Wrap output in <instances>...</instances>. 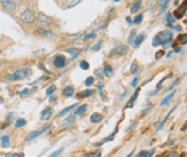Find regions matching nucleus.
<instances>
[{
    "mask_svg": "<svg viewBox=\"0 0 187 157\" xmlns=\"http://www.w3.org/2000/svg\"><path fill=\"white\" fill-rule=\"evenodd\" d=\"M52 115H53V109H52L51 107H48L46 109H44L42 111V114H40V119L42 120H48V119L52 117Z\"/></svg>",
    "mask_w": 187,
    "mask_h": 157,
    "instance_id": "1a4fd4ad",
    "label": "nucleus"
},
{
    "mask_svg": "<svg viewBox=\"0 0 187 157\" xmlns=\"http://www.w3.org/2000/svg\"><path fill=\"white\" fill-rule=\"evenodd\" d=\"M35 91H36V87H33L32 90H28V88H25V90H23L22 92H20V95L27 96V95H29V94H31L32 92H35Z\"/></svg>",
    "mask_w": 187,
    "mask_h": 157,
    "instance_id": "393cba45",
    "label": "nucleus"
},
{
    "mask_svg": "<svg viewBox=\"0 0 187 157\" xmlns=\"http://www.w3.org/2000/svg\"><path fill=\"white\" fill-rule=\"evenodd\" d=\"M0 5L9 12H14L16 9V4L13 0H0Z\"/></svg>",
    "mask_w": 187,
    "mask_h": 157,
    "instance_id": "0eeeda50",
    "label": "nucleus"
},
{
    "mask_svg": "<svg viewBox=\"0 0 187 157\" xmlns=\"http://www.w3.org/2000/svg\"><path fill=\"white\" fill-rule=\"evenodd\" d=\"M141 7V0H137L136 2L131 6V13H137L138 10L140 9Z\"/></svg>",
    "mask_w": 187,
    "mask_h": 157,
    "instance_id": "aec40b11",
    "label": "nucleus"
},
{
    "mask_svg": "<svg viewBox=\"0 0 187 157\" xmlns=\"http://www.w3.org/2000/svg\"><path fill=\"white\" fill-rule=\"evenodd\" d=\"M100 45H101V44H100V43L97 44V45H95V46H94V47H93L94 51H98V49H100Z\"/></svg>",
    "mask_w": 187,
    "mask_h": 157,
    "instance_id": "de8ad7c7",
    "label": "nucleus"
},
{
    "mask_svg": "<svg viewBox=\"0 0 187 157\" xmlns=\"http://www.w3.org/2000/svg\"><path fill=\"white\" fill-rule=\"evenodd\" d=\"M136 30H132L131 34H130V37H129V43H132L133 41V39L136 38Z\"/></svg>",
    "mask_w": 187,
    "mask_h": 157,
    "instance_id": "e433bc0d",
    "label": "nucleus"
},
{
    "mask_svg": "<svg viewBox=\"0 0 187 157\" xmlns=\"http://www.w3.org/2000/svg\"><path fill=\"white\" fill-rule=\"evenodd\" d=\"M154 152H155V149L153 148V149H150V150H148V152H144V156L142 157H152L153 155H154Z\"/></svg>",
    "mask_w": 187,
    "mask_h": 157,
    "instance_id": "72a5a7b5",
    "label": "nucleus"
},
{
    "mask_svg": "<svg viewBox=\"0 0 187 157\" xmlns=\"http://www.w3.org/2000/svg\"><path fill=\"white\" fill-rule=\"evenodd\" d=\"M138 70H139V68H138V64L137 63H132V66H131V69H130V71H131V73H137L138 72Z\"/></svg>",
    "mask_w": 187,
    "mask_h": 157,
    "instance_id": "7c9ffc66",
    "label": "nucleus"
},
{
    "mask_svg": "<svg viewBox=\"0 0 187 157\" xmlns=\"http://www.w3.org/2000/svg\"><path fill=\"white\" fill-rule=\"evenodd\" d=\"M0 68H1V63H0Z\"/></svg>",
    "mask_w": 187,
    "mask_h": 157,
    "instance_id": "bf43d9fd",
    "label": "nucleus"
},
{
    "mask_svg": "<svg viewBox=\"0 0 187 157\" xmlns=\"http://www.w3.org/2000/svg\"><path fill=\"white\" fill-rule=\"evenodd\" d=\"M186 100H187V96H186Z\"/></svg>",
    "mask_w": 187,
    "mask_h": 157,
    "instance_id": "052dcab7",
    "label": "nucleus"
},
{
    "mask_svg": "<svg viewBox=\"0 0 187 157\" xmlns=\"http://www.w3.org/2000/svg\"><path fill=\"white\" fill-rule=\"evenodd\" d=\"M20 19H21V21H22V22L29 24V23H32L33 21L36 20V16H35V14H33L32 10L27 9V10H24L23 13L21 14Z\"/></svg>",
    "mask_w": 187,
    "mask_h": 157,
    "instance_id": "7ed1b4c3",
    "label": "nucleus"
},
{
    "mask_svg": "<svg viewBox=\"0 0 187 157\" xmlns=\"http://www.w3.org/2000/svg\"><path fill=\"white\" fill-rule=\"evenodd\" d=\"M76 107H77V105H70V107H68V108H66L64 110H62L61 112H59V114H57V117H63L64 115L69 114L72 109H75Z\"/></svg>",
    "mask_w": 187,
    "mask_h": 157,
    "instance_id": "dca6fc26",
    "label": "nucleus"
},
{
    "mask_svg": "<svg viewBox=\"0 0 187 157\" xmlns=\"http://www.w3.org/2000/svg\"><path fill=\"white\" fill-rule=\"evenodd\" d=\"M85 157H101V152H91L89 154H86Z\"/></svg>",
    "mask_w": 187,
    "mask_h": 157,
    "instance_id": "cd10ccee",
    "label": "nucleus"
},
{
    "mask_svg": "<svg viewBox=\"0 0 187 157\" xmlns=\"http://www.w3.org/2000/svg\"><path fill=\"white\" fill-rule=\"evenodd\" d=\"M127 52V46H123V45H119V46H116L115 48H112L110 51V55L112 56H123L125 55Z\"/></svg>",
    "mask_w": 187,
    "mask_h": 157,
    "instance_id": "39448f33",
    "label": "nucleus"
},
{
    "mask_svg": "<svg viewBox=\"0 0 187 157\" xmlns=\"http://www.w3.org/2000/svg\"><path fill=\"white\" fill-rule=\"evenodd\" d=\"M144 40H145V36H144V34H139V36H137L136 38H134V41H133V47L134 48L139 47Z\"/></svg>",
    "mask_w": 187,
    "mask_h": 157,
    "instance_id": "9b49d317",
    "label": "nucleus"
},
{
    "mask_svg": "<svg viewBox=\"0 0 187 157\" xmlns=\"http://www.w3.org/2000/svg\"><path fill=\"white\" fill-rule=\"evenodd\" d=\"M179 1H180V0H174V6L179 5Z\"/></svg>",
    "mask_w": 187,
    "mask_h": 157,
    "instance_id": "603ef678",
    "label": "nucleus"
},
{
    "mask_svg": "<svg viewBox=\"0 0 187 157\" xmlns=\"http://www.w3.org/2000/svg\"><path fill=\"white\" fill-rule=\"evenodd\" d=\"M74 92H75V90H74L72 86H67L66 88L63 90V92H62V94L64 96H72L74 95Z\"/></svg>",
    "mask_w": 187,
    "mask_h": 157,
    "instance_id": "2eb2a0df",
    "label": "nucleus"
},
{
    "mask_svg": "<svg viewBox=\"0 0 187 157\" xmlns=\"http://www.w3.org/2000/svg\"><path fill=\"white\" fill-rule=\"evenodd\" d=\"M172 54H173V52H170V53L168 54V55H167V57H170L171 55H172Z\"/></svg>",
    "mask_w": 187,
    "mask_h": 157,
    "instance_id": "864d4df0",
    "label": "nucleus"
},
{
    "mask_svg": "<svg viewBox=\"0 0 187 157\" xmlns=\"http://www.w3.org/2000/svg\"><path fill=\"white\" fill-rule=\"evenodd\" d=\"M93 83H94V78H93V77H89V78L85 80V85H86V86H91V85H93Z\"/></svg>",
    "mask_w": 187,
    "mask_h": 157,
    "instance_id": "c9c22d12",
    "label": "nucleus"
},
{
    "mask_svg": "<svg viewBox=\"0 0 187 157\" xmlns=\"http://www.w3.org/2000/svg\"><path fill=\"white\" fill-rule=\"evenodd\" d=\"M176 92H177V91H176V90L172 91V92H171V93H170L169 95L165 96V98H164V99H163V101L161 102V105H168L169 102H170V100H171V99H172L173 96H174V94H176Z\"/></svg>",
    "mask_w": 187,
    "mask_h": 157,
    "instance_id": "ddd939ff",
    "label": "nucleus"
},
{
    "mask_svg": "<svg viewBox=\"0 0 187 157\" xmlns=\"http://www.w3.org/2000/svg\"><path fill=\"white\" fill-rule=\"evenodd\" d=\"M103 72H105V76H106V77H112V73H114V69H112L110 66H106V67H105Z\"/></svg>",
    "mask_w": 187,
    "mask_h": 157,
    "instance_id": "412c9836",
    "label": "nucleus"
},
{
    "mask_svg": "<svg viewBox=\"0 0 187 157\" xmlns=\"http://www.w3.org/2000/svg\"><path fill=\"white\" fill-rule=\"evenodd\" d=\"M170 0H160V5H161V13L164 12V9L167 8V5L169 4Z\"/></svg>",
    "mask_w": 187,
    "mask_h": 157,
    "instance_id": "bb28decb",
    "label": "nucleus"
},
{
    "mask_svg": "<svg viewBox=\"0 0 187 157\" xmlns=\"http://www.w3.org/2000/svg\"><path fill=\"white\" fill-rule=\"evenodd\" d=\"M10 142H9V138L7 135H4L1 137V147L2 148H9Z\"/></svg>",
    "mask_w": 187,
    "mask_h": 157,
    "instance_id": "a211bd4d",
    "label": "nucleus"
},
{
    "mask_svg": "<svg viewBox=\"0 0 187 157\" xmlns=\"http://www.w3.org/2000/svg\"><path fill=\"white\" fill-rule=\"evenodd\" d=\"M139 92H140V88H138V90L136 91V93L133 94V96H132L131 99H130L129 103L127 105V108H132V107H133V103H134V101L137 100V98H138V95H139Z\"/></svg>",
    "mask_w": 187,
    "mask_h": 157,
    "instance_id": "4468645a",
    "label": "nucleus"
},
{
    "mask_svg": "<svg viewBox=\"0 0 187 157\" xmlns=\"http://www.w3.org/2000/svg\"><path fill=\"white\" fill-rule=\"evenodd\" d=\"M79 67L82 68V69H83V70H87V69H89V63H87V62L86 61H82L79 63Z\"/></svg>",
    "mask_w": 187,
    "mask_h": 157,
    "instance_id": "f704fd0d",
    "label": "nucleus"
},
{
    "mask_svg": "<svg viewBox=\"0 0 187 157\" xmlns=\"http://www.w3.org/2000/svg\"><path fill=\"white\" fill-rule=\"evenodd\" d=\"M93 94V91L92 90H85V91H82L80 92L79 96L80 98H89V96H91Z\"/></svg>",
    "mask_w": 187,
    "mask_h": 157,
    "instance_id": "5701e85b",
    "label": "nucleus"
},
{
    "mask_svg": "<svg viewBox=\"0 0 187 157\" xmlns=\"http://www.w3.org/2000/svg\"><path fill=\"white\" fill-rule=\"evenodd\" d=\"M90 119H91V122H92V123H99V122H101V120H102V115L98 114V112H94V114L91 115Z\"/></svg>",
    "mask_w": 187,
    "mask_h": 157,
    "instance_id": "f8f14e48",
    "label": "nucleus"
},
{
    "mask_svg": "<svg viewBox=\"0 0 187 157\" xmlns=\"http://www.w3.org/2000/svg\"><path fill=\"white\" fill-rule=\"evenodd\" d=\"M72 122H74V117H68V118H67V123L69 124V123H72Z\"/></svg>",
    "mask_w": 187,
    "mask_h": 157,
    "instance_id": "49530a36",
    "label": "nucleus"
},
{
    "mask_svg": "<svg viewBox=\"0 0 187 157\" xmlns=\"http://www.w3.org/2000/svg\"><path fill=\"white\" fill-rule=\"evenodd\" d=\"M37 21H38V23H39V25H42V27H48V25H51L52 24L51 17L45 14H42V13H39V14H38Z\"/></svg>",
    "mask_w": 187,
    "mask_h": 157,
    "instance_id": "423d86ee",
    "label": "nucleus"
},
{
    "mask_svg": "<svg viewBox=\"0 0 187 157\" xmlns=\"http://www.w3.org/2000/svg\"><path fill=\"white\" fill-rule=\"evenodd\" d=\"M85 40V36H82L80 38H78L77 40H75V44H82Z\"/></svg>",
    "mask_w": 187,
    "mask_h": 157,
    "instance_id": "a19ab883",
    "label": "nucleus"
},
{
    "mask_svg": "<svg viewBox=\"0 0 187 157\" xmlns=\"http://www.w3.org/2000/svg\"><path fill=\"white\" fill-rule=\"evenodd\" d=\"M173 20H174V19H173V17H172V15L169 14V15H168V24H169V25H170V24L172 23Z\"/></svg>",
    "mask_w": 187,
    "mask_h": 157,
    "instance_id": "79ce46f5",
    "label": "nucleus"
},
{
    "mask_svg": "<svg viewBox=\"0 0 187 157\" xmlns=\"http://www.w3.org/2000/svg\"><path fill=\"white\" fill-rule=\"evenodd\" d=\"M141 21H142V14H138L136 17H134V20H133V23H134V24H139Z\"/></svg>",
    "mask_w": 187,
    "mask_h": 157,
    "instance_id": "473e14b6",
    "label": "nucleus"
},
{
    "mask_svg": "<svg viewBox=\"0 0 187 157\" xmlns=\"http://www.w3.org/2000/svg\"><path fill=\"white\" fill-rule=\"evenodd\" d=\"M132 155H133V152H131V154H129L127 157H132Z\"/></svg>",
    "mask_w": 187,
    "mask_h": 157,
    "instance_id": "6e6d98bb",
    "label": "nucleus"
},
{
    "mask_svg": "<svg viewBox=\"0 0 187 157\" xmlns=\"http://www.w3.org/2000/svg\"><path fill=\"white\" fill-rule=\"evenodd\" d=\"M53 63H54V66H55L56 68H63V67H66L67 60L63 55H56Z\"/></svg>",
    "mask_w": 187,
    "mask_h": 157,
    "instance_id": "6e6552de",
    "label": "nucleus"
},
{
    "mask_svg": "<svg viewBox=\"0 0 187 157\" xmlns=\"http://www.w3.org/2000/svg\"><path fill=\"white\" fill-rule=\"evenodd\" d=\"M173 110H174V108H172V109L170 110V111H169V112H168V115H167V116L164 117L163 120H162V122L160 123L159 127H157V131H160V130H161V129H162V127H163V125H164V124H165V122H167V119H168V117H169V116H170V115H171V112H172Z\"/></svg>",
    "mask_w": 187,
    "mask_h": 157,
    "instance_id": "b1692460",
    "label": "nucleus"
},
{
    "mask_svg": "<svg viewBox=\"0 0 187 157\" xmlns=\"http://www.w3.org/2000/svg\"><path fill=\"white\" fill-rule=\"evenodd\" d=\"M51 127H52V125H50V124H48V125H45L42 129L38 130V131H33V132H31V133H29L28 135H27V139H25V140H27L28 142L29 141H32L33 139H36L37 137H39L40 134H42L44 132H46L47 130H50Z\"/></svg>",
    "mask_w": 187,
    "mask_h": 157,
    "instance_id": "20e7f679",
    "label": "nucleus"
},
{
    "mask_svg": "<svg viewBox=\"0 0 187 157\" xmlns=\"http://www.w3.org/2000/svg\"><path fill=\"white\" fill-rule=\"evenodd\" d=\"M127 22L129 24H131L132 23V21H131V17H127Z\"/></svg>",
    "mask_w": 187,
    "mask_h": 157,
    "instance_id": "8fccbe9b",
    "label": "nucleus"
},
{
    "mask_svg": "<svg viewBox=\"0 0 187 157\" xmlns=\"http://www.w3.org/2000/svg\"><path fill=\"white\" fill-rule=\"evenodd\" d=\"M136 126H137V123H132V124H131V126H130V127H129L127 130H132L133 127H136Z\"/></svg>",
    "mask_w": 187,
    "mask_h": 157,
    "instance_id": "09e8293b",
    "label": "nucleus"
},
{
    "mask_svg": "<svg viewBox=\"0 0 187 157\" xmlns=\"http://www.w3.org/2000/svg\"><path fill=\"white\" fill-rule=\"evenodd\" d=\"M186 7L187 6L185 5V4H182V5L180 6V7H179L174 13H173V16H174L176 19H182V15L185 14V12H186Z\"/></svg>",
    "mask_w": 187,
    "mask_h": 157,
    "instance_id": "9d476101",
    "label": "nucleus"
},
{
    "mask_svg": "<svg viewBox=\"0 0 187 157\" xmlns=\"http://www.w3.org/2000/svg\"><path fill=\"white\" fill-rule=\"evenodd\" d=\"M30 75H31V69L30 68H21V69H17L16 71H14L13 73L8 75L7 76V80L12 81L22 80V79L28 78Z\"/></svg>",
    "mask_w": 187,
    "mask_h": 157,
    "instance_id": "f03ea898",
    "label": "nucleus"
},
{
    "mask_svg": "<svg viewBox=\"0 0 187 157\" xmlns=\"http://www.w3.org/2000/svg\"><path fill=\"white\" fill-rule=\"evenodd\" d=\"M79 1H80V0H68V5H67V8H68V7H74V6L77 5Z\"/></svg>",
    "mask_w": 187,
    "mask_h": 157,
    "instance_id": "2f4dec72",
    "label": "nucleus"
},
{
    "mask_svg": "<svg viewBox=\"0 0 187 157\" xmlns=\"http://www.w3.org/2000/svg\"><path fill=\"white\" fill-rule=\"evenodd\" d=\"M6 157H24L23 154H7Z\"/></svg>",
    "mask_w": 187,
    "mask_h": 157,
    "instance_id": "58836bf2",
    "label": "nucleus"
},
{
    "mask_svg": "<svg viewBox=\"0 0 187 157\" xmlns=\"http://www.w3.org/2000/svg\"><path fill=\"white\" fill-rule=\"evenodd\" d=\"M114 1H116V2H118V1H121V0H114Z\"/></svg>",
    "mask_w": 187,
    "mask_h": 157,
    "instance_id": "4d7b16f0",
    "label": "nucleus"
},
{
    "mask_svg": "<svg viewBox=\"0 0 187 157\" xmlns=\"http://www.w3.org/2000/svg\"><path fill=\"white\" fill-rule=\"evenodd\" d=\"M37 32L40 34V36H44V37H52V36H53V32H52V31H47V30H45V29H42V28L38 29Z\"/></svg>",
    "mask_w": 187,
    "mask_h": 157,
    "instance_id": "f3484780",
    "label": "nucleus"
},
{
    "mask_svg": "<svg viewBox=\"0 0 187 157\" xmlns=\"http://www.w3.org/2000/svg\"><path fill=\"white\" fill-rule=\"evenodd\" d=\"M172 40V32L171 31H162L157 34L153 39V46H160V45H163L164 47H169V44L171 43Z\"/></svg>",
    "mask_w": 187,
    "mask_h": 157,
    "instance_id": "f257e3e1",
    "label": "nucleus"
},
{
    "mask_svg": "<svg viewBox=\"0 0 187 157\" xmlns=\"http://www.w3.org/2000/svg\"><path fill=\"white\" fill-rule=\"evenodd\" d=\"M62 152H63V148H61V149H59V150H56V152H54L50 157H57Z\"/></svg>",
    "mask_w": 187,
    "mask_h": 157,
    "instance_id": "4c0bfd02",
    "label": "nucleus"
},
{
    "mask_svg": "<svg viewBox=\"0 0 187 157\" xmlns=\"http://www.w3.org/2000/svg\"><path fill=\"white\" fill-rule=\"evenodd\" d=\"M137 84H138V78H134V79H133V81H132L131 86H132V87H136Z\"/></svg>",
    "mask_w": 187,
    "mask_h": 157,
    "instance_id": "a18cd8bd",
    "label": "nucleus"
},
{
    "mask_svg": "<svg viewBox=\"0 0 187 157\" xmlns=\"http://www.w3.org/2000/svg\"><path fill=\"white\" fill-rule=\"evenodd\" d=\"M56 90V86L55 85H52L51 87H48L46 90V94L47 95H52L53 93H54V91Z\"/></svg>",
    "mask_w": 187,
    "mask_h": 157,
    "instance_id": "c756f323",
    "label": "nucleus"
},
{
    "mask_svg": "<svg viewBox=\"0 0 187 157\" xmlns=\"http://www.w3.org/2000/svg\"><path fill=\"white\" fill-rule=\"evenodd\" d=\"M178 39H179V41H180V44H187V34H180L179 37H178Z\"/></svg>",
    "mask_w": 187,
    "mask_h": 157,
    "instance_id": "c85d7f7f",
    "label": "nucleus"
},
{
    "mask_svg": "<svg viewBox=\"0 0 187 157\" xmlns=\"http://www.w3.org/2000/svg\"><path fill=\"white\" fill-rule=\"evenodd\" d=\"M67 53L68 54H70L72 59H76V57L79 55V49H77V48H69V49H67Z\"/></svg>",
    "mask_w": 187,
    "mask_h": 157,
    "instance_id": "6ab92c4d",
    "label": "nucleus"
},
{
    "mask_svg": "<svg viewBox=\"0 0 187 157\" xmlns=\"http://www.w3.org/2000/svg\"><path fill=\"white\" fill-rule=\"evenodd\" d=\"M174 28H176V30H177V31H180V30H182V28H180V27H179V25H176V27H174Z\"/></svg>",
    "mask_w": 187,
    "mask_h": 157,
    "instance_id": "3c124183",
    "label": "nucleus"
},
{
    "mask_svg": "<svg viewBox=\"0 0 187 157\" xmlns=\"http://www.w3.org/2000/svg\"><path fill=\"white\" fill-rule=\"evenodd\" d=\"M1 103H4V99H2V98H0V105H1Z\"/></svg>",
    "mask_w": 187,
    "mask_h": 157,
    "instance_id": "5fc2aeb1",
    "label": "nucleus"
},
{
    "mask_svg": "<svg viewBox=\"0 0 187 157\" xmlns=\"http://www.w3.org/2000/svg\"><path fill=\"white\" fill-rule=\"evenodd\" d=\"M27 124V122H25V119L23 118H20L16 120V123H15V127H17V129H20V127H22V126H24Z\"/></svg>",
    "mask_w": 187,
    "mask_h": 157,
    "instance_id": "a878e982",
    "label": "nucleus"
},
{
    "mask_svg": "<svg viewBox=\"0 0 187 157\" xmlns=\"http://www.w3.org/2000/svg\"><path fill=\"white\" fill-rule=\"evenodd\" d=\"M14 116H15V114H9V115H8V117H7V122H8V123H10V122H12V118H13Z\"/></svg>",
    "mask_w": 187,
    "mask_h": 157,
    "instance_id": "c03bdc74",
    "label": "nucleus"
},
{
    "mask_svg": "<svg viewBox=\"0 0 187 157\" xmlns=\"http://www.w3.org/2000/svg\"><path fill=\"white\" fill-rule=\"evenodd\" d=\"M163 55H164V52H163V51H160V52L156 53V56H155V57H156V59H160V57L163 56Z\"/></svg>",
    "mask_w": 187,
    "mask_h": 157,
    "instance_id": "37998d69",
    "label": "nucleus"
},
{
    "mask_svg": "<svg viewBox=\"0 0 187 157\" xmlns=\"http://www.w3.org/2000/svg\"><path fill=\"white\" fill-rule=\"evenodd\" d=\"M95 38V34H87L85 36V40H92V39Z\"/></svg>",
    "mask_w": 187,
    "mask_h": 157,
    "instance_id": "ea45409f",
    "label": "nucleus"
},
{
    "mask_svg": "<svg viewBox=\"0 0 187 157\" xmlns=\"http://www.w3.org/2000/svg\"><path fill=\"white\" fill-rule=\"evenodd\" d=\"M162 157H169V156H167V155H163V156H162Z\"/></svg>",
    "mask_w": 187,
    "mask_h": 157,
    "instance_id": "13d9d810",
    "label": "nucleus"
},
{
    "mask_svg": "<svg viewBox=\"0 0 187 157\" xmlns=\"http://www.w3.org/2000/svg\"><path fill=\"white\" fill-rule=\"evenodd\" d=\"M86 109H87V105H82L80 107H78V108H77V110L75 111V115H79V116H80V115H83L85 111H86Z\"/></svg>",
    "mask_w": 187,
    "mask_h": 157,
    "instance_id": "4be33fe9",
    "label": "nucleus"
}]
</instances>
